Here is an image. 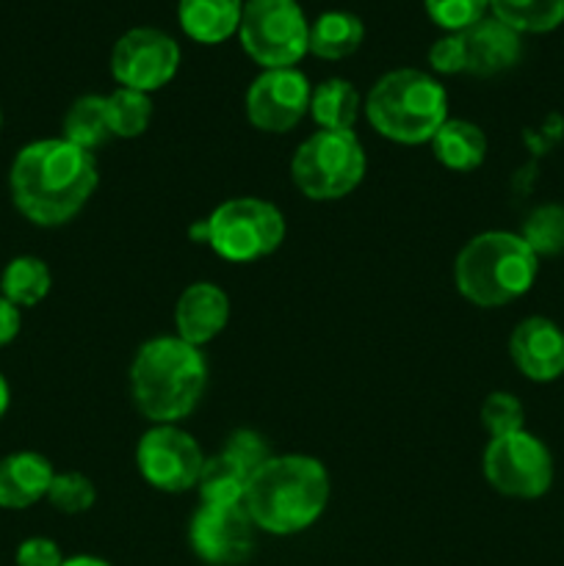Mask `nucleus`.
<instances>
[{
	"mask_svg": "<svg viewBox=\"0 0 564 566\" xmlns=\"http://www.w3.org/2000/svg\"><path fill=\"white\" fill-rule=\"evenodd\" d=\"M208 387L202 348L160 335L142 343L130 363V396L153 426H177L197 409Z\"/></svg>",
	"mask_w": 564,
	"mask_h": 566,
	"instance_id": "7ed1b4c3",
	"label": "nucleus"
},
{
	"mask_svg": "<svg viewBox=\"0 0 564 566\" xmlns=\"http://www.w3.org/2000/svg\"><path fill=\"white\" fill-rule=\"evenodd\" d=\"M464 50H468V72L479 77L498 75L512 70L523 55L520 33L503 25L495 17H484L473 28L462 31Z\"/></svg>",
	"mask_w": 564,
	"mask_h": 566,
	"instance_id": "dca6fc26",
	"label": "nucleus"
},
{
	"mask_svg": "<svg viewBox=\"0 0 564 566\" xmlns=\"http://www.w3.org/2000/svg\"><path fill=\"white\" fill-rule=\"evenodd\" d=\"M64 138L75 147L94 153L103 147L111 136L108 111H105V97L100 94H83L70 105L64 116Z\"/></svg>",
	"mask_w": 564,
	"mask_h": 566,
	"instance_id": "b1692460",
	"label": "nucleus"
},
{
	"mask_svg": "<svg viewBox=\"0 0 564 566\" xmlns=\"http://www.w3.org/2000/svg\"><path fill=\"white\" fill-rule=\"evenodd\" d=\"M540 258L518 232L473 235L453 260V285L476 307H503L531 291Z\"/></svg>",
	"mask_w": 564,
	"mask_h": 566,
	"instance_id": "20e7f679",
	"label": "nucleus"
},
{
	"mask_svg": "<svg viewBox=\"0 0 564 566\" xmlns=\"http://www.w3.org/2000/svg\"><path fill=\"white\" fill-rule=\"evenodd\" d=\"M0 127H3V111H0Z\"/></svg>",
	"mask_w": 564,
	"mask_h": 566,
	"instance_id": "e433bc0d",
	"label": "nucleus"
},
{
	"mask_svg": "<svg viewBox=\"0 0 564 566\" xmlns=\"http://www.w3.org/2000/svg\"><path fill=\"white\" fill-rule=\"evenodd\" d=\"M285 216L269 199L236 197L221 202L208 219L191 227V238L208 243L227 263H254L285 241Z\"/></svg>",
	"mask_w": 564,
	"mask_h": 566,
	"instance_id": "423d86ee",
	"label": "nucleus"
},
{
	"mask_svg": "<svg viewBox=\"0 0 564 566\" xmlns=\"http://www.w3.org/2000/svg\"><path fill=\"white\" fill-rule=\"evenodd\" d=\"M180 70V48L158 28H133L111 50V75L122 88L153 94Z\"/></svg>",
	"mask_w": 564,
	"mask_h": 566,
	"instance_id": "9b49d317",
	"label": "nucleus"
},
{
	"mask_svg": "<svg viewBox=\"0 0 564 566\" xmlns=\"http://www.w3.org/2000/svg\"><path fill=\"white\" fill-rule=\"evenodd\" d=\"M249 479H252V473L224 453L210 459L205 457L202 473L197 481L199 501L208 503V506H241Z\"/></svg>",
	"mask_w": 564,
	"mask_h": 566,
	"instance_id": "5701e85b",
	"label": "nucleus"
},
{
	"mask_svg": "<svg viewBox=\"0 0 564 566\" xmlns=\"http://www.w3.org/2000/svg\"><path fill=\"white\" fill-rule=\"evenodd\" d=\"M359 108L363 103H359L357 88L343 77H330L313 86V94H310V116L318 130H354Z\"/></svg>",
	"mask_w": 564,
	"mask_h": 566,
	"instance_id": "412c9836",
	"label": "nucleus"
},
{
	"mask_svg": "<svg viewBox=\"0 0 564 566\" xmlns=\"http://www.w3.org/2000/svg\"><path fill=\"white\" fill-rule=\"evenodd\" d=\"M238 36L263 70L296 66L310 53V22L296 0H247Z\"/></svg>",
	"mask_w": 564,
	"mask_h": 566,
	"instance_id": "6e6552de",
	"label": "nucleus"
},
{
	"mask_svg": "<svg viewBox=\"0 0 564 566\" xmlns=\"http://www.w3.org/2000/svg\"><path fill=\"white\" fill-rule=\"evenodd\" d=\"M365 166L368 158L357 133L315 130L293 153L291 180L313 202H335L363 182Z\"/></svg>",
	"mask_w": 564,
	"mask_h": 566,
	"instance_id": "0eeeda50",
	"label": "nucleus"
},
{
	"mask_svg": "<svg viewBox=\"0 0 564 566\" xmlns=\"http://www.w3.org/2000/svg\"><path fill=\"white\" fill-rule=\"evenodd\" d=\"M426 14L448 33H462L484 20L490 0H424Z\"/></svg>",
	"mask_w": 564,
	"mask_h": 566,
	"instance_id": "c85d7f7f",
	"label": "nucleus"
},
{
	"mask_svg": "<svg viewBox=\"0 0 564 566\" xmlns=\"http://www.w3.org/2000/svg\"><path fill=\"white\" fill-rule=\"evenodd\" d=\"M97 182L94 153L64 136L25 144L9 171L11 202L36 227H61L75 219Z\"/></svg>",
	"mask_w": 564,
	"mask_h": 566,
	"instance_id": "f257e3e1",
	"label": "nucleus"
},
{
	"mask_svg": "<svg viewBox=\"0 0 564 566\" xmlns=\"http://www.w3.org/2000/svg\"><path fill=\"white\" fill-rule=\"evenodd\" d=\"M191 551L210 566H236L249 558L254 547V523L241 506H202L188 525Z\"/></svg>",
	"mask_w": 564,
	"mask_h": 566,
	"instance_id": "ddd939ff",
	"label": "nucleus"
},
{
	"mask_svg": "<svg viewBox=\"0 0 564 566\" xmlns=\"http://www.w3.org/2000/svg\"><path fill=\"white\" fill-rule=\"evenodd\" d=\"M429 144L435 158L451 171H473L487 158L484 130L468 119H446Z\"/></svg>",
	"mask_w": 564,
	"mask_h": 566,
	"instance_id": "6ab92c4d",
	"label": "nucleus"
},
{
	"mask_svg": "<svg viewBox=\"0 0 564 566\" xmlns=\"http://www.w3.org/2000/svg\"><path fill=\"white\" fill-rule=\"evenodd\" d=\"M221 453H224V457H230L232 462L241 464L243 470H249V473H254L260 464L269 462V459L274 457V453L269 451V446H265L263 437L254 434V431H249V429L232 431V434L227 437Z\"/></svg>",
	"mask_w": 564,
	"mask_h": 566,
	"instance_id": "7c9ffc66",
	"label": "nucleus"
},
{
	"mask_svg": "<svg viewBox=\"0 0 564 566\" xmlns=\"http://www.w3.org/2000/svg\"><path fill=\"white\" fill-rule=\"evenodd\" d=\"M536 258H553L564 252V208L562 205H540L531 210L520 232Z\"/></svg>",
	"mask_w": 564,
	"mask_h": 566,
	"instance_id": "bb28decb",
	"label": "nucleus"
},
{
	"mask_svg": "<svg viewBox=\"0 0 564 566\" xmlns=\"http://www.w3.org/2000/svg\"><path fill=\"white\" fill-rule=\"evenodd\" d=\"M509 354L525 379L536 385L556 381L564 376V329L542 315L523 318L509 337Z\"/></svg>",
	"mask_w": 564,
	"mask_h": 566,
	"instance_id": "4468645a",
	"label": "nucleus"
},
{
	"mask_svg": "<svg viewBox=\"0 0 564 566\" xmlns=\"http://www.w3.org/2000/svg\"><path fill=\"white\" fill-rule=\"evenodd\" d=\"M525 423V409L520 403V398H514L512 392H490L481 403V426L487 429V434L492 437H506L514 431H523Z\"/></svg>",
	"mask_w": 564,
	"mask_h": 566,
	"instance_id": "c756f323",
	"label": "nucleus"
},
{
	"mask_svg": "<svg viewBox=\"0 0 564 566\" xmlns=\"http://www.w3.org/2000/svg\"><path fill=\"white\" fill-rule=\"evenodd\" d=\"M490 11L518 33H547L564 22V0H490Z\"/></svg>",
	"mask_w": 564,
	"mask_h": 566,
	"instance_id": "393cba45",
	"label": "nucleus"
},
{
	"mask_svg": "<svg viewBox=\"0 0 564 566\" xmlns=\"http://www.w3.org/2000/svg\"><path fill=\"white\" fill-rule=\"evenodd\" d=\"M487 484L506 497L534 501L553 484V457L540 437L529 431H514L506 437H492L484 448Z\"/></svg>",
	"mask_w": 564,
	"mask_h": 566,
	"instance_id": "1a4fd4ad",
	"label": "nucleus"
},
{
	"mask_svg": "<svg viewBox=\"0 0 564 566\" xmlns=\"http://www.w3.org/2000/svg\"><path fill=\"white\" fill-rule=\"evenodd\" d=\"M105 111H108V127L114 138L144 136L153 122V99L136 88L119 86L116 92H111L105 97Z\"/></svg>",
	"mask_w": 564,
	"mask_h": 566,
	"instance_id": "a878e982",
	"label": "nucleus"
},
{
	"mask_svg": "<svg viewBox=\"0 0 564 566\" xmlns=\"http://www.w3.org/2000/svg\"><path fill=\"white\" fill-rule=\"evenodd\" d=\"M330 473L315 457L282 453L252 473L243 509L254 528L274 536H293L318 523L330 503Z\"/></svg>",
	"mask_w": 564,
	"mask_h": 566,
	"instance_id": "f03ea898",
	"label": "nucleus"
},
{
	"mask_svg": "<svg viewBox=\"0 0 564 566\" xmlns=\"http://www.w3.org/2000/svg\"><path fill=\"white\" fill-rule=\"evenodd\" d=\"M136 464L142 479L166 495L194 490L202 473L205 453L188 431L160 423L142 434L136 446Z\"/></svg>",
	"mask_w": 564,
	"mask_h": 566,
	"instance_id": "9d476101",
	"label": "nucleus"
},
{
	"mask_svg": "<svg viewBox=\"0 0 564 566\" xmlns=\"http://www.w3.org/2000/svg\"><path fill=\"white\" fill-rule=\"evenodd\" d=\"M247 0H180L177 20L199 44H221L238 33Z\"/></svg>",
	"mask_w": 564,
	"mask_h": 566,
	"instance_id": "a211bd4d",
	"label": "nucleus"
},
{
	"mask_svg": "<svg viewBox=\"0 0 564 566\" xmlns=\"http://www.w3.org/2000/svg\"><path fill=\"white\" fill-rule=\"evenodd\" d=\"M20 326H22L20 307H14L9 298L0 296V348L9 346V343L20 335Z\"/></svg>",
	"mask_w": 564,
	"mask_h": 566,
	"instance_id": "72a5a7b5",
	"label": "nucleus"
},
{
	"mask_svg": "<svg viewBox=\"0 0 564 566\" xmlns=\"http://www.w3.org/2000/svg\"><path fill=\"white\" fill-rule=\"evenodd\" d=\"M365 25L352 11H326L310 25V53L324 61L348 59L359 50Z\"/></svg>",
	"mask_w": 564,
	"mask_h": 566,
	"instance_id": "aec40b11",
	"label": "nucleus"
},
{
	"mask_svg": "<svg viewBox=\"0 0 564 566\" xmlns=\"http://www.w3.org/2000/svg\"><path fill=\"white\" fill-rule=\"evenodd\" d=\"M48 501L61 514H83L97 501V490H94L92 479L83 473H55Z\"/></svg>",
	"mask_w": 564,
	"mask_h": 566,
	"instance_id": "cd10ccee",
	"label": "nucleus"
},
{
	"mask_svg": "<svg viewBox=\"0 0 564 566\" xmlns=\"http://www.w3.org/2000/svg\"><path fill=\"white\" fill-rule=\"evenodd\" d=\"M9 403H11L9 381H6V379H3V374H0V420H3V415L9 412Z\"/></svg>",
	"mask_w": 564,
	"mask_h": 566,
	"instance_id": "c9c22d12",
	"label": "nucleus"
},
{
	"mask_svg": "<svg viewBox=\"0 0 564 566\" xmlns=\"http://www.w3.org/2000/svg\"><path fill=\"white\" fill-rule=\"evenodd\" d=\"M365 119L387 142L426 144L448 119L446 88L420 70H393L370 86Z\"/></svg>",
	"mask_w": 564,
	"mask_h": 566,
	"instance_id": "39448f33",
	"label": "nucleus"
},
{
	"mask_svg": "<svg viewBox=\"0 0 564 566\" xmlns=\"http://www.w3.org/2000/svg\"><path fill=\"white\" fill-rule=\"evenodd\" d=\"M61 566H111V564L97 556H72V558H64V564Z\"/></svg>",
	"mask_w": 564,
	"mask_h": 566,
	"instance_id": "f704fd0d",
	"label": "nucleus"
},
{
	"mask_svg": "<svg viewBox=\"0 0 564 566\" xmlns=\"http://www.w3.org/2000/svg\"><path fill=\"white\" fill-rule=\"evenodd\" d=\"M307 75L296 66L263 70L247 92V116L263 133H291L310 114Z\"/></svg>",
	"mask_w": 564,
	"mask_h": 566,
	"instance_id": "f8f14e48",
	"label": "nucleus"
},
{
	"mask_svg": "<svg viewBox=\"0 0 564 566\" xmlns=\"http://www.w3.org/2000/svg\"><path fill=\"white\" fill-rule=\"evenodd\" d=\"M55 470L42 453L17 451L0 459V509L22 512L48 497Z\"/></svg>",
	"mask_w": 564,
	"mask_h": 566,
	"instance_id": "f3484780",
	"label": "nucleus"
},
{
	"mask_svg": "<svg viewBox=\"0 0 564 566\" xmlns=\"http://www.w3.org/2000/svg\"><path fill=\"white\" fill-rule=\"evenodd\" d=\"M230 298L213 282H194L180 293L175 307L177 337L202 348L227 329Z\"/></svg>",
	"mask_w": 564,
	"mask_h": 566,
	"instance_id": "2eb2a0df",
	"label": "nucleus"
},
{
	"mask_svg": "<svg viewBox=\"0 0 564 566\" xmlns=\"http://www.w3.org/2000/svg\"><path fill=\"white\" fill-rule=\"evenodd\" d=\"M14 562L17 566H61L64 564V556H61V547L53 539H48V536H31V539H25L17 547Z\"/></svg>",
	"mask_w": 564,
	"mask_h": 566,
	"instance_id": "473e14b6",
	"label": "nucleus"
},
{
	"mask_svg": "<svg viewBox=\"0 0 564 566\" xmlns=\"http://www.w3.org/2000/svg\"><path fill=\"white\" fill-rule=\"evenodd\" d=\"M431 70L440 75H459L468 72V50H464L462 33H446L429 48Z\"/></svg>",
	"mask_w": 564,
	"mask_h": 566,
	"instance_id": "2f4dec72",
	"label": "nucleus"
},
{
	"mask_svg": "<svg viewBox=\"0 0 564 566\" xmlns=\"http://www.w3.org/2000/svg\"><path fill=\"white\" fill-rule=\"evenodd\" d=\"M53 285L48 263L33 254H20L11 260L0 274V296L9 298L14 307H36L44 302Z\"/></svg>",
	"mask_w": 564,
	"mask_h": 566,
	"instance_id": "4be33fe9",
	"label": "nucleus"
}]
</instances>
